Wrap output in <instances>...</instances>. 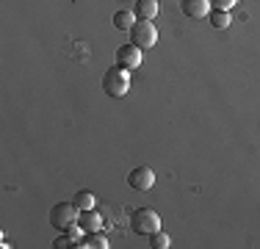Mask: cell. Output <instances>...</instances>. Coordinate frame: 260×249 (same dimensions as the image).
<instances>
[{"instance_id":"1","label":"cell","mask_w":260,"mask_h":249,"mask_svg":"<svg viewBox=\"0 0 260 249\" xmlns=\"http://www.w3.org/2000/svg\"><path fill=\"white\" fill-rule=\"evenodd\" d=\"M130 230L136 235H155L160 230V216L152 208H139L130 213Z\"/></svg>"},{"instance_id":"2","label":"cell","mask_w":260,"mask_h":249,"mask_svg":"<svg viewBox=\"0 0 260 249\" xmlns=\"http://www.w3.org/2000/svg\"><path fill=\"white\" fill-rule=\"evenodd\" d=\"M130 70H122V67H114L103 75V89L108 97H125L130 91Z\"/></svg>"},{"instance_id":"3","label":"cell","mask_w":260,"mask_h":249,"mask_svg":"<svg viewBox=\"0 0 260 249\" xmlns=\"http://www.w3.org/2000/svg\"><path fill=\"white\" fill-rule=\"evenodd\" d=\"M130 45L141 47V50H150L158 45V28L150 20H139L130 28Z\"/></svg>"},{"instance_id":"4","label":"cell","mask_w":260,"mask_h":249,"mask_svg":"<svg viewBox=\"0 0 260 249\" xmlns=\"http://www.w3.org/2000/svg\"><path fill=\"white\" fill-rule=\"evenodd\" d=\"M78 216H80V210H78L75 202H58V205H53V210H50V224L55 230H67L78 222Z\"/></svg>"},{"instance_id":"5","label":"cell","mask_w":260,"mask_h":249,"mask_svg":"<svg viewBox=\"0 0 260 249\" xmlns=\"http://www.w3.org/2000/svg\"><path fill=\"white\" fill-rule=\"evenodd\" d=\"M127 185L136 191H150L152 185H155V172H152L150 166H136V169L127 174Z\"/></svg>"},{"instance_id":"6","label":"cell","mask_w":260,"mask_h":249,"mask_svg":"<svg viewBox=\"0 0 260 249\" xmlns=\"http://www.w3.org/2000/svg\"><path fill=\"white\" fill-rule=\"evenodd\" d=\"M116 67H122V70H136V67H141V47L122 45L116 50Z\"/></svg>"},{"instance_id":"7","label":"cell","mask_w":260,"mask_h":249,"mask_svg":"<svg viewBox=\"0 0 260 249\" xmlns=\"http://www.w3.org/2000/svg\"><path fill=\"white\" fill-rule=\"evenodd\" d=\"M180 9L191 20H205L210 14V0H180Z\"/></svg>"},{"instance_id":"8","label":"cell","mask_w":260,"mask_h":249,"mask_svg":"<svg viewBox=\"0 0 260 249\" xmlns=\"http://www.w3.org/2000/svg\"><path fill=\"white\" fill-rule=\"evenodd\" d=\"M78 224L86 230V233H100V230L105 227L103 216L97 213L94 208H89V210H80V216H78Z\"/></svg>"},{"instance_id":"9","label":"cell","mask_w":260,"mask_h":249,"mask_svg":"<svg viewBox=\"0 0 260 249\" xmlns=\"http://www.w3.org/2000/svg\"><path fill=\"white\" fill-rule=\"evenodd\" d=\"M133 14H136V20H150L152 22L158 17V0H139Z\"/></svg>"},{"instance_id":"10","label":"cell","mask_w":260,"mask_h":249,"mask_svg":"<svg viewBox=\"0 0 260 249\" xmlns=\"http://www.w3.org/2000/svg\"><path fill=\"white\" fill-rule=\"evenodd\" d=\"M75 246H89V249H108V241H105L100 233H86V235L78 241Z\"/></svg>"},{"instance_id":"11","label":"cell","mask_w":260,"mask_h":249,"mask_svg":"<svg viewBox=\"0 0 260 249\" xmlns=\"http://www.w3.org/2000/svg\"><path fill=\"white\" fill-rule=\"evenodd\" d=\"M114 25L119 30H130L136 25V14H133V11H116V14H114Z\"/></svg>"},{"instance_id":"12","label":"cell","mask_w":260,"mask_h":249,"mask_svg":"<svg viewBox=\"0 0 260 249\" xmlns=\"http://www.w3.org/2000/svg\"><path fill=\"white\" fill-rule=\"evenodd\" d=\"M72 202L78 205V210H89V208H94V202H97V197L91 194V191H78L75 199Z\"/></svg>"},{"instance_id":"13","label":"cell","mask_w":260,"mask_h":249,"mask_svg":"<svg viewBox=\"0 0 260 249\" xmlns=\"http://www.w3.org/2000/svg\"><path fill=\"white\" fill-rule=\"evenodd\" d=\"M230 22H233L230 20V11H219V9H216L213 14H210V25H213V28H219V30H224Z\"/></svg>"},{"instance_id":"14","label":"cell","mask_w":260,"mask_h":249,"mask_svg":"<svg viewBox=\"0 0 260 249\" xmlns=\"http://www.w3.org/2000/svg\"><path fill=\"white\" fill-rule=\"evenodd\" d=\"M152 246H155V249H166V246H169V235L158 230V233L152 235Z\"/></svg>"},{"instance_id":"15","label":"cell","mask_w":260,"mask_h":249,"mask_svg":"<svg viewBox=\"0 0 260 249\" xmlns=\"http://www.w3.org/2000/svg\"><path fill=\"white\" fill-rule=\"evenodd\" d=\"M235 3H238V0H210V6H216L219 11H230Z\"/></svg>"},{"instance_id":"16","label":"cell","mask_w":260,"mask_h":249,"mask_svg":"<svg viewBox=\"0 0 260 249\" xmlns=\"http://www.w3.org/2000/svg\"><path fill=\"white\" fill-rule=\"evenodd\" d=\"M55 246H58V249L61 246H75V241H72L70 235H58V238H55Z\"/></svg>"}]
</instances>
